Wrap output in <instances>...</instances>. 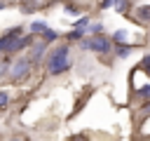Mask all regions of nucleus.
<instances>
[{"mask_svg": "<svg viewBox=\"0 0 150 141\" xmlns=\"http://www.w3.org/2000/svg\"><path fill=\"white\" fill-rule=\"evenodd\" d=\"M112 40H115V42H120V45H122V42H127V31H115Z\"/></svg>", "mask_w": 150, "mask_h": 141, "instance_id": "9", "label": "nucleus"}, {"mask_svg": "<svg viewBox=\"0 0 150 141\" xmlns=\"http://www.w3.org/2000/svg\"><path fill=\"white\" fill-rule=\"evenodd\" d=\"M115 52H117V56H129V52H131V47H129V45H120V47H117Z\"/></svg>", "mask_w": 150, "mask_h": 141, "instance_id": "11", "label": "nucleus"}, {"mask_svg": "<svg viewBox=\"0 0 150 141\" xmlns=\"http://www.w3.org/2000/svg\"><path fill=\"white\" fill-rule=\"evenodd\" d=\"M68 68H70V49H68V45H59L47 56V73L59 75V73H66Z\"/></svg>", "mask_w": 150, "mask_h": 141, "instance_id": "1", "label": "nucleus"}, {"mask_svg": "<svg viewBox=\"0 0 150 141\" xmlns=\"http://www.w3.org/2000/svg\"><path fill=\"white\" fill-rule=\"evenodd\" d=\"M7 101H9V96H7L5 92H0V108H2V106H7Z\"/></svg>", "mask_w": 150, "mask_h": 141, "instance_id": "13", "label": "nucleus"}, {"mask_svg": "<svg viewBox=\"0 0 150 141\" xmlns=\"http://www.w3.org/2000/svg\"><path fill=\"white\" fill-rule=\"evenodd\" d=\"M56 38H59V33L52 31V28H47V31L42 33V42H52V40H56Z\"/></svg>", "mask_w": 150, "mask_h": 141, "instance_id": "6", "label": "nucleus"}, {"mask_svg": "<svg viewBox=\"0 0 150 141\" xmlns=\"http://www.w3.org/2000/svg\"><path fill=\"white\" fill-rule=\"evenodd\" d=\"M45 45H47V42H38V45L33 47V61H40V59H42V52H45Z\"/></svg>", "mask_w": 150, "mask_h": 141, "instance_id": "5", "label": "nucleus"}, {"mask_svg": "<svg viewBox=\"0 0 150 141\" xmlns=\"http://www.w3.org/2000/svg\"><path fill=\"white\" fill-rule=\"evenodd\" d=\"M141 110H143V115H150V103H145V106H143Z\"/></svg>", "mask_w": 150, "mask_h": 141, "instance_id": "15", "label": "nucleus"}, {"mask_svg": "<svg viewBox=\"0 0 150 141\" xmlns=\"http://www.w3.org/2000/svg\"><path fill=\"white\" fill-rule=\"evenodd\" d=\"M9 141H26V139H9Z\"/></svg>", "mask_w": 150, "mask_h": 141, "instance_id": "16", "label": "nucleus"}, {"mask_svg": "<svg viewBox=\"0 0 150 141\" xmlns=\"http://www.w3.org/2000/svg\"><path fill=\"white\" fill-rule=\"evenodd\" d=\"M101 28H103L101 24H94V26H91V33H101Z\"/></svg>", "mask_w": 150, "mask_h": 141, "instance_id": "14", "label": "nucleus"}, {"mask_svg": "<svg viewBox=\"0 0 150 141\" xmlns=\"http://www.w3.org/2000/svg\"><path fill=\"white\" fill-rule=\"evenodd\" d=\"M136 19H138L141 24H150V5H141V7L136 9Z\"/></svg>", "mask_w": 150, "mask_h": 141, "instance_id": "4", "label": "nucleus"}, {"mask_svg": "<svg viewBox=\"0 0 150 141\" xmlns=\"http://www.w3.org/2000/svg\"><path fill=\"white\" fill-rule=\"evenodd\" d=\"M30 31H33V33H45L47 26H45L42 21H33V24H30Z\"/></svg>", "mask_w": 150, "mask_h": 141, "instance_id": "7", "label": "nucleus"}, {"mask_svg": "<svg viewBox=\"0 0 150 141\" xmlns=\"http://www.w3.org/2000/svg\"><path fill=\"white\" fill-rule=\"evenodd\" d=\"M138 68H143L145 75H150V54H145V56L141 59V66H138Z\"/></svg>", "mask_w": 150, "mask_h": 141, "instance_id": "8", "label": "nucleus"}, {"mask_svg": "<svg viewBox=\"0 0 150 141\" xmlns=\"http://www.w3.org/2000/svg\"><path fill=\"white\" fill-rule=\"evenodd\" d=\"M82 47L84 49H91V52H98V54H108L112 49V42L105 35H91V38L82 40Z\"/></svg>", "mask_w": 150, "mask_h": 141, "instance_id": "2", "label": "nucleus"}, {"mask_svg": "<svg viewBox=\"0 0 150 141\" xmlns=\"http://www.w3.org/2000/svg\"><path fill=\"white\" fill-rule=\"evenodd\" d=\"M28 70H30V61L23 59V56H19V59L12 61V66H9V78L19 82V80H23V78L28 75Z\"/></svg>", "mask_w": 150, "mask_h": 141, "instance_id": "3", "label": "nucleus"}, {"mask_svg": "<svg viewBox=\"0 0 150 141\" xmlns=\"http://www.w3.org/2000/svg\"><path fill=\"white\" fill-rule=\"evenodd\" d=\"M138 94H141V99H150V85L141 87V89H138Z\"/></svg>", "mask_w": 150, "mask_h": 141, "instance_id": "12", "label": "nucleus"}, {"mask_svg": "<svg viewBox=\"0 0 150 141\" xmlns=\"http://www.w3.org/2000/svg\"><path fill=\"white\" fill-rule=\"evenodd\" d=\"M82 35H84V31H82V28H75V31L68 33V40H80Z\"/></svg>", "mask_w": 150, "mask_h": 141, "instance_id": "10", "label": "nucleus"}]
</instances>
